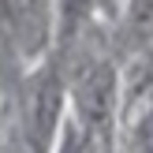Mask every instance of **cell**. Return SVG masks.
<instances>
[{
  "label": "cell",
  "instance_id": "obj_1",
  "mask_svg": "<svg viewBox=\"0 0 153 153\" xmlns=\"http://www.w3.org/2000/svg\"><path fill=\"white\" fill-rule=\"evenodd\" d=\"M79 108H82V120H86L90 131L105 127L108 108H112V71L108 67H94V71L82 79V86H79Z\"/></svg>",
  "mask_w": 153,
  "mask_h": 153
},
{
  "label": "cell",
  "instance_id": "obj_2",
  "mask_svg": "<svg viewBox=\"0 0 153 153\" xmlns=\"http://www.w3.org/2000/svg\"><path fill=\"white\" fill-rule=\"evenodd\" d=\"M56 112H60V82L49 75V79L37 86V97H34V127H30V134H34L37 149L49 142L52 123H56Z\"/></svg>",
  "mask_w": 153,
  "mask_h": 153
},
{
  "label": "cell",
  "instance_id": "obj_3",
  "mask_svg": "<svg viewBox=\"0 0 153 153\" xmlns=\"http://www.w3.org/2000/svg\"><path fill=\"white\" fill-rule=\"evenodd\" d=\"M0 22L7 34L34 41L37 34V0H0Z\"/></svg>",
  "mask_w": 153,
  "mask_h": 153
},
{
  "label": "cell",
  "instance_id": "obj_4",
  "mask_svg": "<svg viewBox=\"0 0 153 153\" xmlns=\"http://www.w3.org/2000/svg\"><path fill=\"white\" fill-rule=\"evenodd\" d=\"M90 0H64V34H71L75 26H79V19L86 15Z\"/></svg>",
  "mask_w": 153,
  "mask_h": 153
},
{
  "label": "cell",
  "instance_id": "obj_5",
  "mask_svg": "<svg viewBox=\"0 0 153 153\" xmlns=\"http://www.w3.org/2000/svg\"><path fill=\"white\" fill-rule=\"evenodd\" d=\"M60 153H82V142H79V134H75V131L64 134V146H60Z\"/></svg>",
  "mask_w": 153,
  "mask_h": 153
}]
</instances>
